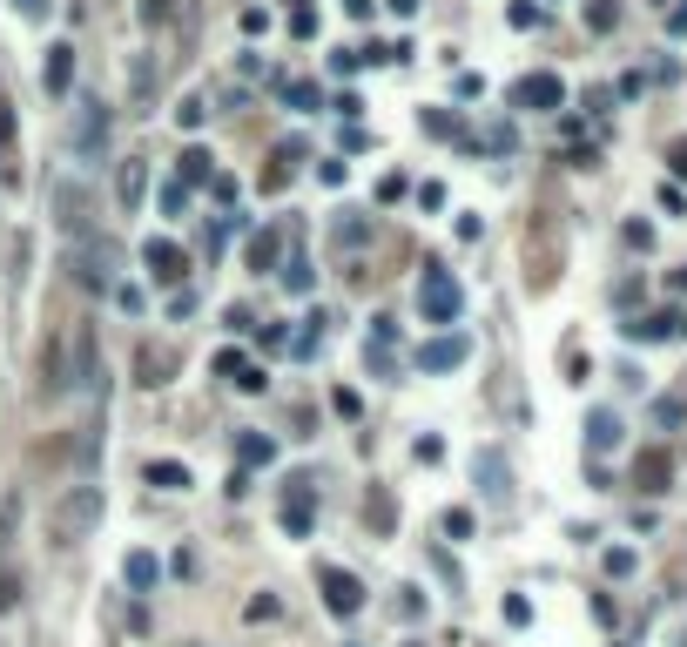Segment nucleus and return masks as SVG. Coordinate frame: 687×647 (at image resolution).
Returning a JSON list of instances; mask_svg holds the SVG:
<instances>
[{
  "label": "nucleus",
  "instance_id": "f257e3e1",
  "mask_svg": "<svg viewBox=\"0 0 687 647\" xmlns=\"http://www.w3.org/2000/svg\"><path fill=\"white\" fill-rule=\"evenodd\" d=\"M101 526V486H67L55 506H47V539L55 547H81Z\"/></svg>",
  "mask_w": 687,
  "mask_h": 647
},
{
  "label": "nucleus",
  "instance_id": "f03ea898",
  "mask_svg": "<svg viewBox=\"0 0 687 647\" xmlns=\"http://www.w3.org/2000/svg\"><path fill=\"white\" fill-rule=\"evenodd\" d=\"M108 128H115V115L101 108V95L75 101V115H67V149H75V162H101L108 156Z\"/></svg>",
  "mask_w": 687,
  "mask_h": 647
},
{
  "label": "nucleus",
  "instance_id": "7ed1b4c3",
  "mask_svg": "<svg viewBox=\"0 0 687 647\" xmlns=\"http://www.w3.org/2000/svg\"><path fill=\"white\" fill-rule=\"evenodd\" d=\"M418 311H425V324H458V311H466L458 277H452L445 263H425V277H418Z\"/></svg>",
  "mask_w": 687,
  "mask_h": 647
},
{
  "label": "nucleus",
  "instance_id": "20e7f679",
  "mask_svg": "<svg viewBox=\"0 0 687 647\" xmlns=\"http://www.w3.org/2000/svg\"><path fill=\"white\" fill-rule=\"evenodd\" d=\"M142 270L156 277V291H182V277H189V250L169 243V236H149V243H142Z\"/></svg>",
  "mask_w": 687,
  "mask_h": 647
},
{
  "label": "nucleus",
  "instance_id": "39448f33",
  "mask_svg": "<svg viewBox=\"0 0 687 647\" xmlns=\"http://www.w3.org/2000/svg\"><path fill=\"white\" fill-rule=\"evenodd\" d=\"M317 587H323V607H331L337 621H351L357 607H364V580L344 573V567H317Z\"/></svg>",
  "mask_w": 687,
  "mask_h": 647
},
{
  "label": "nucleus",
  "instance_id": "423d86ee",
  "mask_svg": "<svg viewBox=\"0 0 687 647\" xmlns=\"http://www.w3.org/2000/svg\"><path fill=\"white\" fill-rule=\"evenodd\" d=\"M115 263H122L115 243H75V277L88 291H115Z\"/></svg>",
  "mask_w": 687,
  "mask_h": 647
},
{
  "label": "nucleus",
  "instance_id": "0eeeda50",
  "mask_svg": "<svg viewBox=\"0 0 687 647\" xmlns=\"http://www.w3.org/2000/svg\"><path fill=\"white\" fill-rule=\"evenodd\" d=\"M472 479H478V492H486L492 506H506V499H512V466H506V452H499V446H486V452L472 458Z\"/></svg>",
  "mask_w": 687,
  "mask_h": 647
},
{
  "label": "nucleus",
  "instance_id": "6e6552de",
  "mask_svg": "<svg viewBox=\"0 0 687 647\" xmlns=\"http://www.w3.org/2000/svg\"><path fill=\"white\" fill-rule=\"evenodd\" d=\"M142 196H149V156H122V162H115V210L135 216Z\"/></svg>",
  "mask_w": 687,
  "mask_h": 647
},
{
  "label": "nucleus",
  "instance_id": "1a4fd4ad",
  "mask_svg": "<svg viewBox=\"0 0 687 647\" xmlns=\"http://www.w3.org/2000/svg\"><path fill=\"white\" fill-rule=\"evenodd\" d=\"M559 101H566V81L546 75V67H539V75H526L519 88H512V108H539V115H553Z\"/></svg>",
  "mask_w": 687,
  "mask_h": 647
},
{
  "label": "nucleus",
  "instance_id": "9d476101",
  "mask_svg": "<svg viewBox=\"0 0 687 647\" xmlns=\"http://www.w3.org/2000/svg\"><path fill=\"white\" fill-rule=\"evenodd\" d=\"M311 499H317V479H311V472H297L290 492H283V533H290V539L311 533Z\"/></svg>",
  "mask_w": 687,
  "mask_h": 647
},
{
  "label": "nucleus",
  "instance_id": "9b49d317",
  "mask_svg": "<svg viewBox=\"0 0 687 647\" xmlns=\"http://www.w3.org/2000/svg\"><path fill=\"white\" fill-rule=\"evenodd\" d=\"M156 81H162L156 55H135V61H128V108H135V115H149V101H156Z\"/></svg>",
  "mask_w": 687,
  "mask_h": 647
},
{
  "label": "nucleus",
  "instance_id": "f8f14e48",
  "mask_svg": "<svg viewBox=\"0 0 687 647\" xmlns=\"http://www.w3.org/2000/svg\"><path fill=\"white\" fill-rule=\"evenodd\" d=\"M55 223H61V236L81 243V230H88V202H81L75 182H55Z\"/></svg>",
  "mask_w": 687,
  "mask_h": 647
},
{
  "label": "nucleus",
  "instance_id": "ddd939ff",
  "mask_svg": "<svg viewBox=\"0 0 687 647\" xmlns=\"http://www.w3.org/2000/svg\"><path fill=\"white\" fill-rule=\"evenodd\" d=\"M466 357H472V344H466L458 331H445V337H432V344L418 351V365H425V371H458Z\"/></svg>",
  "mask_w": 687,
  "mask_h": 647
},
{
  "label": "nucleus",
  "instance_id": "4468645a",
  "mask_svg": "<svg viewBox=\"0 0 687 647\" xmlns=\"http://www.w3.org/2000/svg\"><path fill=\"white\" fill-rule=\"evenodd\" d=\"M41 88H47V95H67V88H75V47H67V41L47 47V61H41Z\"/></svg>",
  "mask_w": 687,
  "mask_h": 647
},
{
  "label": "nucleus",
  "instance_id": "2eb2a0df",
  "mask_svg": "<svg viewBox=\"0 0 687 647\" xmlns=\"http://www.w3.org/2000/svg\"><path fill=\"white\" fill-rule=\"evenodd\" d=\"M667 479H674V458H667L661 446H647L641 458H633V486L641 492H667Z\"/></svg>",
  "mask_w": 687,
  "mask_h": 647
},
{
  "label": "nucleus",
  "instance_id": "dca6fc26",
  "mask_svg": "<svg viewBox=\"0 0 687 647\" xmlns=\"http://www.w3.org/2000/svg\"><path fill=\"white\" fill-rule=\"evenodd\" d=\"M613 446H620V418H613V412H587V452L600 458Z\"/></svg>",
  "mask_w": 687,
  "mask_h": 647
},
{
  "label": "nucleus",
  "instance_id": "f3484780",
  "mask_svg": "<svg viewBox=\"0 0 687 647\" xmlns=\"http://www.w3.org/2000/svg\"><path fill=\"white\" fill-rule=\"evenodd\" d=\"M182 190H196V182H216V156H210V149H182Z\"/></svg>",
  "mask_w": 687,
  "mask_h": 647
},
{
  "label": "nucleus",
  "instance_id": "a211bd4d",
  "mask_svg": "<svg viewBox=\"0 0 687 647\" xmlns=\"http://www.w3.org/2000/svg\"><path fill=\"white\" fill-rule=\"evenodd\" d=\"M169 365H176V357H169V351H156V344H142V351H135V371H142V385H149V391H156V385H169Z\"/></svg>",
  "mask_w": 687,
  "mask_h": 647
},
{
  "label": "nucleus",
  "instance_id": "6ab92c4d",
  "mask_svg": "<svg viewBox=\"0 0 687 647\" xmlns=\"http://www.w3.org/2000/svg\"><path fill=\"white\" fill-rule=\"evenodd\" d=\"M149 486H162V492H189V466H182V458H149Z\"/></svg>",
  "mask_w": 687,
  "mask_h": 647
},
{
  "label": "nucleus",
  "instance_id": "aec40b11",
  "mask_svg": "<svg viewBox=\"0 0 687 647\" xmlns=\"http://www.w3.org/2000/svg\"><path fill=\"white\" fill-rule=\"evenodd\" d=\"M135 14H142V27H176L182 14H189V0H142Z\"/></svg>",
  "mask_w": 687,
  "mask_h": 647
},
{
  "label": "nucleus",
  "instance_id": "412c9836",
  "mask_svg": "<svg viewBox=\"0 0 687 647\" xmlns=\"http://www.w3.org/2000/svg\"><path fill=\"white\" fill-rule=\"evenodd\" d=\"M364 519L377 526V533H391V526H398V499H391L385 486H371V499H364Z\"/></svg>",
  "mask_w": 687,
  "mask_h": 647
},
{
  "label": "nucleus",
  "instance_id": "4be33fe9",
  "mask_svg": "<svg viewBox=\"0 0 687 647\" xmlns=\"http://www.w3.org/2000/svg\"><path fill=\"white\" fill-rule=\"evenodd\" d=\"M122 580L135 587V593H149L162 580V567H156V553H128V567H122Z\"/></svg>",
  "mask_w": 687,
  "mask_h": 647
},
{
  "label": "nucleus",
  "instance_id": "5701e85b",
  "mask_svg": "<svg viewBox=\"0 0 687 647\" xmlns=\"http://www.w3.org/2000/svg\"><path fill=\"white\" fill-rule=\"evenodd\" d=\"M277 250H283V236H277V230L250 236V270H256V277H263V270H277Z\"/></svg>",
  "mask_w": 687,
  "mask_h": 647
},
{
  "label": "nucleus",
  "instance_id": "b1692460",
  "mask_svg": "<svg viewBox=\"0 0 687 647\" xmlns=\"http://www.w3.org/2000/svg\"><path fill=\"white\" fill-rule=\"evenodd\" d=\"M283 108H297V115H311V108H323V95H317V81H283Z\"/></svg>",
  "mask_w": 687,
  "mask_h": 647
},
{
  "label": "nucleus",
  "instance_id": "393cba45",
  "mask_svg": "<svg viewBox=\"0 0 687 647\" xmlns=\"http://www.w3.org/2000/svg\"><path fill=\"white\" fill-rule=\"evenodd\" d=\"M236 458H243V472H250V466H270V458H277V446H270L263 432H243V438H236Z\"/></svg>",
  "mask_w": 687,
  "mask_h": 647
},
{
  "label": "nucleus",
  "instance_id": "a878e982",
  "mask_svg": "<svg viewBox=\"0 0 687 647\" xmlns=\"http://www.w3.org/2000/svg\"><path fill=\"white\" fill-rule=\"evenodd\" d=\"M14 533H21V492H0V547H14Z\"/></svg>",
  "mask_w": 687,
  "mask_h": 647
},
{
  "label": "nucleus",
  "instance_id": "bb28decb",
  "mask_svg": "<svg viewBox=\"0 0 687 647\" xmlns=\"http://www.w3.org/2000/svg\"><path fill=\"white\" fill-rule=\"evenodd\" d=\"M425 135H438V142H458L466 128H458V115H452V108H425Z\"/></svg>",
  "mask_w": 687,
  "mask_h": 647
},
{
  "label": "nucleus",
  "instance_id": "cd10ccee",
  "mask_svg": "<svg viewBox=\"0 0 687 647\" xmlns=\"http://www.w3.org/2000/svg\"><path fill=\"white\" fill-rule=\"evenodd\" d=\"M587 27L593 34H613V27H620V7H613V0H587Z\"/></svg>",
  "mask_w": 687,
  "mask_h": 647
},
{
  "label": "nucleus",
  "instance_id": "c85d7f7f",
  "mask_svg": "<svg viewBox=\"0 0 687 647\" xmlns=\"http://www.w3.org/2000/svg\"><path fill=\"white\" fill-rule=\"evenodd\" d=\"M364 236H371V223H364V216H337V250H357Z\"/></svg>",
  "mask_w": 687,
  "mask_h": 647
},
{
  "label": "nucleus",
  "instance_id": "c756f323",
  "mask_svg": "<svg viewBox=\"0 0 687 647\" xmlns=\"http://www.w3.org/2000/svg\"><path fill=\"white\" fill-rule=\"evenodd\" d=\"M277 614H283V601H277V593H256V601L243 607V621H250V627H256V621H277Z\"/></svg>",
  "mask_w": 687,
  "mask_h": 647
},
{
  "label": "nucleus",
  "instance_id": "7c9ffc66",
  "mask_svg": "<svg viewBox=\"0 0 687 647\" xmlns=\"http://www.w3.org/2000/svg\"><path fill=\"white\" fill-rule=\"evenodd\" d=\"M283 291H311V263H303V257L283 263Z\"/></svg>",
  "mask_w": 687,
  "mask_h": 647
},
{
  "label": "nucleus",
  "instance_id": "2f4dec72",
  "mask_svg": "<svg viewBox=\"0 0 687 647\" xmlns=\"http://www.w3.org/2000/svg\"><path fill=\"white\" fill-rule=\"evenodd\" d=\"M202 115H210V101H202V95H189L182 108H176V122H182V128H202Z\"/></svg>",
  "mask_w": 687,
  "mask_h": 647
},
{
  "label": "nucleus",
  "instance_id": "473e14b6",
  "mask_svg": "<svg viewBox=\"0 0 687 647\" xmlns=\"http://www.w3.org/2000/svg\"><path fill=\"white\" fill-rule=\"evenodd\" d=\"M532 621V601L526 593H506V627H526Z\"/></svg>",
  "mask_w": 687,
  "mask_h": 647
},
{
  "label": "nucleus",
  "instance_id": "72a5a7b5",
  "mask_svg": "<svg viewBox=\"0 0 687 647\" xmlns=\"http://www.w3.org/2000/svg\"><path fill=\"white\" fill-rule=\"evenodd\" d=\"M216 371H222L230 385H243V371H250V365H243V351H222V357H216Z\"/></svg>",
  "mask_w": 687,
  "mask_h": 647
},
{
  "label": "nucleus",
  "instance_id": "f704fd0d",
  "mask_svg": "<svg viewBox=\"0 0 687 647\" xmlns=\"http://www.w3.org/2000/svg\"><path fill=\"white\" fill-rule=\"evenodd\" d=\"M445 533H452V539H472V513H466V506H452V513H445Z\"/></svg>",
  "mask_w": 687,
  "mask_h": 647
},
{
  "label": "nucleus",
  "instance_id": "c9c22d12",
  "mask_svg": "<svg viewBox=\"0 0 687 647\" xmlns=\"http://www.w3.org/2000/svg\"><path fill=\"white\" fill-rule=\"evenodd\" d=\"M290 34H297V41H311V34H317V14L297 7V14H290Z\"/></svg>",
  "mask_w": 687,
  "mask_h": 647
},
{
  "label": "nucleus",
  "instance_id": "e433bc0d",
  "mask_svg": "<svg viewBox=\"0 0 687 647\" xmlns=\"http://www.w3.org/2000/svg\"><path fill=\"white\" fill-rule=\"evenodd\" d=\"M667 169H674V176L687 182V135H681V142H667Z\"/></svg>",
  "mask_w": 687,
  "mask_h": 647
},
{
  "label": "nucleus",
  "instance_id": "4c0bfd02",
  "mask_svg": "<svg viewBox=\"0 0 687 647\" xmlns=\"http://www.w3.org/2000/svg\"><path fill=\"white\" fill-rule=\"evenodd\" d=\"M654 412H661V425H681V418H687V398H661Z\"/></svg>",
  "mask_w": 687,
  "mask_h": 647
},
{
  "label": "nucleus",
  "instance_id": "58836bf2",
  "mask_svg": "<svg viewBox=\"0 0 687 647\" xmlns=\"http://www.w3.org/2000/svg\"><path fill=\"white\" fill-rule=\"evenodd\" d=\"M344 176H351L344 162H317V182H331V190H344Z\"/></svg>",
  "mask_w": 687,
  "mask_h": 647
},
{
  "label": "nucleus",
  "instance_id": "ea45409f",
  "mask_svg": "<svg viewBox=\"0 0 687 647\" xmlns=\"http://www.w3.org/2000/svg\"><path fill=\"white\" fill-rule=\"evenodd\" d=\"M162 210H169V216L189 210V190H182V182H169V190H162Z\"/></svg>",
  "mask_w": 687,
  "mask_h": 647
},
{
  "label": "nucleus",
  "instance_id": "a19ab883",
  "mask_svg": "<svg viewBox=\"0 0 687 647\" xmlns=\"http://www.w3.org/2000/svg\"><path fill=\"white\" fill-rule=\"evenodd\" d=\"M14 601H21V580H14V573H0V614H7Z\"/></svg>",
  "mask_w": 687,
  "mask_h": 647
},
{
  "label": "nucleus",
  "instance_id": "79ce46f5",
  "mask_svg": "<svg viewBox=\"0 0 687 647\" xmlns=\"http://www.w3.org/2000/svg\"><path fill=\"white\" fill-rule=\"evenodd\" d=\"M14 7H21L27 21H47V7H55V0H14Z\"/></svg>",
  "mask_w": 687,
  "mask_h": 647
},
{
  "label": "nucleus",
  "instance_id": "37998d69",
  "mask_svg": "<svg viewBox=\"0 0 687 647\" xmlns=\"http://www.w3.org/2000/svg\"><path fill=\"white\" fill-rule=\"evenodd\" d=\"M0 149H14V108L0 101Z\"/></svg>",
  "mask_w": 687,
  "mask_h": 647
},
{
  "label": "nucleus",
  "instance_id": "c03bdc74",
  "mask_svg": "<svg viewBox=\"0 0 687 647\" xmlns=\"http://www.w3.org/2000/svg\"><path fill=\"white\" fill-rule=\"evenodd\" d=\"M667 34H687V0H681L674 14H667Z\"/></svg>",
  "mask_w": 687,
  "mask_h": 647
},
{
  "label": "nucleus",
  "instance_id": "a18cd8bd",
  "mask_svg": "<svg viewBox=\"0 0 687 647\" xmlns=\"http://www.w3.org/2000/svg\"><path fill=\"white\" fill-rule=\"evenodd\" d=\"M344 647H357V641H344Z\"/></svg>",
  "mask_w": 687,
  "mask_h": 647
}]
</instances>
